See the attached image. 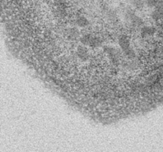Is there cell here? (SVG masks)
<instances>
[{"label":"cell","mask_w":163,"mask_h":152,"mask_svg":"<svg viewBox=\"0 0 163 152\" xmlns=\"http://www.w3.org/2000/svg\"><path fill=\"white\" fill-rule=\"evenodd\" d=\"M119 44L120 48L125 51V50L128 49L129 48H131V43H130L129 38H127L126 36H121L119 39Z\"/></svg>","instance_id":"cell-4"},{"label":"cell","mask_w":163,"mask_h":152,"mask_svg":"<svg viewBox=\"0 0 163 152\" xmlns=\"http://www.w3.org/2000/svg\"><path fill=\"white\" fill-rule=\"evenodd\" d=\"M77 56L81 61H87L88 59V52L84 46H79L77 51Z\"/></svg>","instance_id":"cell-1"},{"label":"cell","mask_w":163,"mask_h":152,"mask_svg":"<svg viewBox=\"0 0 163 152\" xmlns=\"http://www.w3.org/2000/svg\"><path fill=\"white\" fill-rule=\"evenodd\" d=\"M76 23L80 27H86L89 25V21L84 16H79L76 19Z\"/></svg>","instance_id":"cell-6"},{"label":"cell","mask_w":163,"mask_h":152,"mask_svg":"<svg viewBox=\"0 0 163 152\" xmlns=\"http://www.w3.org/2000/svg\"><path fill=\"white\" fill-rule=\"evenodd\" d=\"M92 37H93V36L91 34H89V33H85V34H84L83 36L80 37V42H81V44H83L84 45H88Z\"/></svg>","instance_id":"cell-9"},{"label":"cell","mask_w":163,"mask_h":152,"mask_svg":"<svg viewBox=\"0 0 163 152\" xmlns=\"http://www.w3.org/2000/svg\"><path fill=\"white\" fill-rule=\"evenodd\" d=\"M103 44V40L100 37H92L91 40H90L89 42V46H91L92 48H98L101 45Z\"/></svg>","instance_id":"cell-7"},{"label":"cell","mask_w":163,"mask_h":152,"mask_svg":"<svg viewBox=\"0 0 163 152\" xmlns=\"http://www.w3.org/2000/svg\"><path fill=\"white\" fill-rule=\"evenodd\" d=\"M67 34L68 37L72 40H75L77 38L80 37V33L77 28H69L67 29Z\"/></svg>","instance_id":"cell-5"},{"label":"cell","mask_w":163,"mask_h":152,"mask_svg":"<svg viewBox=\"0 0 163 152\" xmlns=\"http://www.w3.org/2000/svg\"><path fill=\"white\" fill-rule=\"evenodd\" d=\"M131 3L137 9H142L144 6V2L142 0H131Z\"/></svg>","instance_id":"cell-10"},{"label":"cell","mask_w":163,"mask_h":152,"mask_svg":"<svg viewBox=\"0 0 163 152\" xmlns=\"http://www.w3.org/2000/svg\"><path fill=\"white\" fill-rule=\"evenodd\" d=\"M140 33H141V35L142 37L147 38L154 34L155 29H154V27H152V26H146V25L144 26V25H143L141 28Z\"/></svg>","instance_id":"cell-2"},{"label":"cell","mask_w":163,"mask_h":152,"mask_svg":"<svg viewBox=\"0 0 163 152\" xmlns=\"http://www.w3.org/2000/svg\"><path fill=\"white\" fill-rule=\"evenodd\" d=\"M145 3L149 7L161 6V5H162V0H145Z\"/></svg>","instance_id":"cell-8"},{"label":"cell","mask_w":163,"mask_h":152,"mask_svg":"<svg viewBox=\"0 0 163 152\" xmlns=\"http://www.w3.org/2000/svg\"><path fill=\"white\" fill-rule=\"evenodd\" d=\"M131 22V25L133 29L142 28L143 26V20L139 17V16L134 15L129 20Z\"/></svg>","instance_id":"cell-3"}]
</instances>
